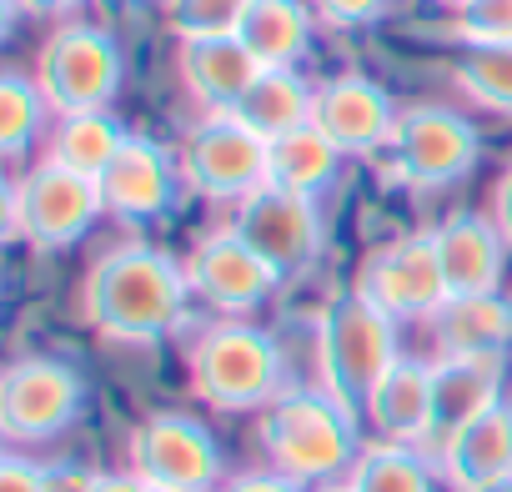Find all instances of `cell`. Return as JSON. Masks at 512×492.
Segmentation results:
<instances>
[{"instance_id": "f1b7e54d", "label": "cell", "mask_w": 512, "mask_h": 492, "mask_svg": "<svg viewBox=\"0 0 512 492\" xmlns=\"http://www.w3.org/2000/svg\"><path fill=\"white\" fill-rule=\"evenodd\" d=\"M251 0H166V21L181 41H216L236 36Z\"/></svg>"}, {"instance_id": "74e56055", "label": "cell", "mask_w": 512, "mask_h": 492, "mask_svg": "<svg viewBox=\"0 0 512 492\" xmlns=\"http://www.w3.org/2000/svg\"><path fill=\"white\" fill-rule=\"evenodd\" d=\"M482 492H512V477H502V482H492V487H482Z\"/></svg>"}, {"instance_id": "8fae6325", "label": "cell", "mask_w": 512, "mask_h": 492, "mask_svg": "<svg viewBox=\"0 0 512 492\" xmlns=\"http://www.w3.org/2000/svg\"><path fill=\"white\" fill-rule=\"evenodd\" d=\"M231 231L262 257L282 282L307 272L322 252V216H317V201L312 196H297V191H277V186H262L236 201V221Z\"/></svg>"}, {"instance_id": "cb8c5ba5", "label": "cell", "mask_w": 512, "mask_h": 492, "mask_svg": "<svg viewBox=\"0 0 512 492\" xmlns=\"http://www.w3.org/2000/svg\"><path fill=\"white\" fill-rule=\"evenodd\" d=\"M312 106H317V91L297 71H262L231 116L246 121L256 136L277 141V136L297 131V126H312Z\"/></svg>"}, {"instance_id": "ac0fdd59", "label": "cell", "mask_w": 512, "mask_h": 492, "mask_svg": "<svg viewBox=\"0 0 512 492\" xmlns=\"http://www.w3.org/2000/svg\"><path fill=\"white\" fill-rule=\"evenodd\" d=\"M502 402V352L432 362V437L447 442L462 422Z\"/></svg>"}, {"instance_id": "9a60e30c", "label": "cell", "mask_w": 512, "mask_h": 492, "mask_svg": "<svg viewBox=\"0 0 512 492\" xmlns=\"http://www.w3.org/2000/svg\"><path fill=\"white\" fill-rule=\"evenodd\" d=\"M432 241H437L442 277H447V297L497 292V282H502V257H507V236L497 231L492 216L457 211V216H447V221L432 231Z\"/></svg>"}, {"instance_id": "7c38bea8", "label": "cell", "mask_w": 512, "mask_h": 492, "mask_svg": "<svg viewBox=\"0 0 512 492\" xmlns=\"http://www.w3.org/2000/svg\"><path fill=\"white\" fill-rule=\"evenodd\" d=\"M362 297H372L392 322H417L437 317L447 307V277L437 262V241L432 231H407L367 257L362 267Z\"/></svg>"}, {"instance_id": "6da1fadb", "label": "cell", "mask_w": 512, "mask_h": 492, "mask_svg": "<svg viewBox=\"0 0 512 492\" xmlns=\"http://www.w3.org/2000/svg\"><path fill=\"white\" fill-rule=\"evenodd\" d=\"M191 282L166 252L146 241H126L101 252L81 287V312L106 342L151 347L186 322Z\"/></svg>"}, {"instance_id": "2e32d148", "label": "cell", "mask_w": 512, "mask_h": 492, "mask_svg": "<svg viewBox=\"0 0 512 492\" xmlns=\"http://www.w3.org/2000/svg\"><path fill=\"white\" fill-rule=\"evenodd\" d=\"M171 196H176V166L146 136H131L101 176V201L121 221H151L171 206Z\"/></svg>"}, {"instance_id": "f546056e", "label": "cell", "mask_w": 512, "mask_h": 492, "mask_svg": "<svg viewBox=\"0 0 512 492\" xmlns=\"http://www.w3.org/2000/svg\"><path fill=\"white\" fill-rule=\"evenodd\" d=\"M457 36L467 41V51L512 46V0H467V6H457Z\"/></svg>"}, {"instance_id": "8992f818", "label": "cell", "mask_w": 512, "mask_h": 492, "mask_svg": "<svg viewBox=\"0 0 512 492\" xmlns=\"http://www.w3.org/2000/svg\"><path fill=\"white\" fill-rule=\"evenodd\" d=\"M36 86L46 91L51 111L81 116V111H106L111 96L121 91V46L101 26H61L41 46L36 61Z\"/></svg>"}, {"instance_id": "ffe728a7", "label": "cell", "mask_w": 512, "mask_h": 492, "mask_svg": "<svg viewBox=\"0 0 512 492\" xmlns=\"http://www.w3.org/2000/svg\"><path fill=\"white\" fill-rule=\"evenodd\" d=\"M367 422L382 432V442L432 437V362L397 357L367 397Z\"/></svg>"}, {"instance_id": "44dd1931", "label": "cell", "mask_w": 512, "mask_h": 492, "mask_svg": "<svg viewBox=\"0 0 512 492\" xmlns=\"http://www.w3.org/2000/svg\"><path fill=\"white\" fill-rule=\"evenodd\" d=\"M312 6L307 0H251L241 21V46L267 71H297V61L312 51Z\"/></svg>"}, {"instance_id": "e0dca14e", "label": "cell", "mask_w": 512, "mask_h": 492, "mask_svg": "<svg viewBox=\"0 0 512 492\" xmlns=\"http://www.w3.org/2000/svg\"><path fill=\"white\" fill-rule=\"evenodd\" d=\"M442 477L457 492H482L502 477H512V402L487 407L482 417L462 422L442 442Z\"/></svg>"}, {"instance_id": "f35d334b", "label": "cell", "mask_w": 512, "mask_h": 492, "mask_svg": "<svg viewBox=\"0 0 512 492\" xmlns=\"http://www.w3.org/2000/svg\"><path fill=\"white\" fill-rule=\"evenodd\" d=\"M457 6H467V0H457Z\"/></svg>"}, {"instance_id": "ba28073f", "label": "cell", "mask_w": 512, "mask_h": 492, "mask_svg": "<svg viewBox=\"0 0 512 492\" xmlns=\"http://www.w3.org/2000/svg\"><path fill=\"white\" fill-rule=\"evenodd\" d=\"M181 181L211 201H241L267 186V136L231 111H211L181 141Z\"/></svg>"}, {"instance_id": "e575fe53", "label": "cell", "mask_w": 512, "mask_h": 492, "mask_svg": "<svg viewBox=\"0 0 512 492\" xmlns=\"http://www.w3.org/2000/svg\"><path fill=\"white\" fill-rule=\"evenodd\" d=\"M492 221H497V231L507 236V246H512V166L497 176V186H492Z\"/></svg>"}, {"instance_id": "83f0119b", "label": "cell", "mask_w": 512, "mask_h": 492, "mask_svg": "<svg viewBox=\"0 0 512 492\" xmlns=\"http://www.w3.org/2000/svg\"><path fill=\"white\" fill-rule=\"evenodd\" d=\"M457 86L497 111V116H512V46H482V51H467L462 66H457Z\"/></svg>"}, {"instance_id": "30bf717a", "label": "cell", "mask_w": 512, "mask_h": 492, "mask_svg": "<svg viewBox=\"0 0 512 492\" xmlns=\"http://www.w3.org/2000/svg\"><path fill=\"white\" fill-rule=\"evenodd\" d=\"M131 472L161 492H216L221 447L186 412H151L131 432Z\"/></svg>"}, {"instance_id": "d6a6232c", "label": "cell", "mask_w": 512, "mask_h": 492, "mask_svg": "<svg viewBox=\"0 0 512 492\" xmlns=\"http://www.w3.org/2000/svg\"><path fill=\"white\" fill-rule=\"evenodd\" d=\"M216 492H307V487H302V482H292L287 472L267 467V472H241V477L221 482Z\"/></svg>"}, {"instance_id": "7402d4cb", "label": "cell", "mask_w": 512, "mask_h": 492, "mask_svg": "<svg viewBox=\"0 0 512 492\" xmlns=\"http://www.w3.org/2000/svg\"><path fill=\"white\" fill-rule=\"evenodd\" d=\"M432 327H437V352L442 357L507 352V342H512V302L497 297V292L447 297V307L432 317Z\"/></svg>"}, {"instance_id": "4316f807", "label": "cell", "mask_w": 512, "mask_h": 492, "mask_svg": "<svg viewBox=\"0 0 512 492\" xmlns=\"http://www.w3.org/2000/svg\"><path fill=\"white\" fill-rule=\"evenodd\" d=\"M46 111H51V101H46V91L31 76H21V71L0 76V151L21 156L41 136Z\"/></svg>"}, {"instance_id": "d6986e66", "label": "cell", "mask_w": 512, "mask_h": 492, "mask_svg": "<svg viewBox=\"0 0 512 492\" xmlns=\"http://www.w3.org/2000/svg\"><path fill=\"white\" fill-rule=\"evenodd\" d=\"M262 71L267 66L241 46V36L181 41V81L206 111H236Z\"/></svg>"}, {"instance_id": "836d02e7", "label": "cell", "mask_w": 512, "mask_h": 492, "mask_svg": "<svg viewBox=\"0 0 512 492\" xmlns=\"http://www.w3.org/2000/svg\"><path fill=\"white\" fill-rule=\"evenodd\" d=\"M81 492H151L136 472H91L81 482Z\"/></svg>"}, {"instance_id": "7a4b0ae2", "label": "cell", "mask_w": 512, "mask_h": 492, "mask_svg": "<svg viewBox=\"0 0 512 492\" xmlns=\"http://www.w3.org/2000/svg\"><path fill=\"white\" fill-rule=\"evenodd\" d=\"M262 452L277 472H287L302 487L337 482L357 462V427L352 412L332 392H282L272 407H262Z\"/></svg>"}, {"instance_id": "4fadbf2b", "label": "cell", "mask_w": 512, "mask_h": 492, "mask_svg": "<svg viewBox=\"0 0 512 492\" xmlns=\"http://www.w3.org/2000/svg\"><path fill=\"white\" fill-rule=\"evenodd\" d=\"M186 282H191V297H201L216 312H251L277 292L282 277L256 257L231 226H221V231H211L191 246Z\"/></svg>"}, {"instance_id": "52a82bcc", "label": "cell", "mask_w": 512, "mask_h": 492, "mask_svg": "<svg viewBox=\"0 0 512 492\" xmlns=\"http://www.w3.org/2000/svg\"><path fill=\"white\" fill-rule=\"evenodd\" d=\"M477 161V126L447 106H412L387 141V181L412 191L452 186Z\"/></svg>"}, {"instance_id": "d590c367", "label": "cell", "mask_w": 512, "mask_h": 492, "mask_svg": "<svg viewBox=\"0 0 512 492\" xmlns=\"http://www.w3.org/2000/svg\"><path fill=\"white\" fill-rule=\"evenodd\" d=\"M11 11H31V16H66V11H76L81 0H6Z\"/></svg>"}, {"instance_id": "d4e9b609", "label": "cell", "mask_w": 512, "mask_h": 492, "mask_svg": "<svg viewBox=\"0 0 512 492\" xmlns=\"http://www.w3.org/2000/svg\"><path fill=\"white\" fill-rule=\"evenodd\" d=\"M126 141H131V131H126L111 111H81V116H61L46 161H56V166H66V171H81V176L101 181L106 166L121 156Z\"/></svg>"}, {"instance_id": "3957f363", "label": "cell", "mask_w": 512, "mask_h": 492, "mask_svg": "<svg viewBox=\"0 0 512 492\" xmlns=\"http://www.w3.org/2000/svg\"><path fill=\"white\" fill-rule=\"evenodd\" d=\"M397 322L362 292H342L317 317V372L322 392H332L352 417L367 412L372 387L397 362Z\"/></svg>"}, {"instance_id": "277c9868", "label": "cell", "mask_w": 512, "mask_h": 492, "mask_svg": "<svg viewBox=\"0 0 512 492\" xmlns=\"http://www.w3.org/2000/svg\"><path fill=\"white\" fill-rule=\"evenodd\" d=\"M191 387L216 412H251L282 397V352L251 322H216L191 347Z\"/></svg>"}, {"instance_id": "ab89813d", "label": "cell", "mask_w": 512, "mask_h": 492, "mask_svg": "<svg viewBox=\"0 0 512 492\" xmlns=\"http://www.w3.org/2000/svg\"><path fill=\"white\" fill-rule=\"evenodd\" d=\"M151 492H161V487H151Z\"/></svg>"}, {"instance_id": "4dcf8cb0", "label": "cell", "mask_w": 512, "mask_h": 492, "mask_svg": "<svg viewBox=\"0 0 512 492\" xmlns=\"http://www.w3.org/2000/svg\"><path fill=\"white\" fill-rule=\"evenodd\" d=\"M312 16L322 26H337V31H357V26H372L382 21V11L392 6V0H307Z\"/></svg>"}, {"instance_id": "484cf974", "label": "cell", "mask_w": 512, "mask_h": 492, "mask_svg": "<svg viewBox=\"0 0 512 492\" xmlns=\"http://www.w3.org/2000/svg\"><path fill=\"white\" fill-rule=\"evenodd\" d=\"M352 492H432V467L412 442H372L347 472Z\"/></svg>"}, {"instance_id": "5b68a950", "label": "cell", "mask_w": 512, "mask_h": 492, "mask_svg": "<svg viewBox=\"0 0 512 492\" xmlns=\"http://www.w3.org/2000/svg\"><path fill=\"white\" fill-rule=\"evenodd\" d=\"M101 211H106L101 181H91L81 171H66L56 161L31 166L6 191V226H11V236L41 246V252H56V246L81 241Z\"/></svg>"}, {"instance_id": "8d00e7d4", "label": "cell", "mask_w": 512, "mask_h": 492, "mask_svg": "<svg viewBox=\"0 0 512 492\" xmlns=\"http://www.w3.org/2000/svg\"><path fill=\"white\" fill-rule=\"evenodd\" d=\"M312 492H352V482H322V487H312Z\"/></svg>"}, {"instance_id": "1f68e13d", "label": "cell", "mask_w": 512, "mask_h": 492, "mask_svg": "<svg viewBox=\"0 0 512 492\" xmlns=\"http://www.w3.org/2000/svg\"><path fill=\"white\" fill-rule=\"evenodd\" d=\"M0 492H56L51 472H41L26 457H6L0 462Z\"/></svg>"}, {"instance_id": "603a6c76", "label": "cell", "mask_w": 512, "mask_h": 492, "mask_svg": "<svg viewBox=\"0 0 512 492\" xmlns=\"http://www.w3.org/2000/svg\"><path fill=\"white\" fill-rule=\"evenodd\" d=\"M342 166V151L317 131V126H297L277 141H267V186L277 191H297V196H312L332 186Z\"/></svg>"}, {"instance_id": "5bb4252c", "label": "cell", "mask_w": 512, "mask_h": 492, "mask_svg": "<svg viewBox=\"0 0 512 492\" xmlns=\"http://www.w3.org/2000/svg\"><path fill=\"white\" fill-rule=\"evenodd\" d=\"M312 126L342 156H377V151H387V141L397 131V106H392V96L377 81H367V76H337V81L317 86Z\"/></svg>"}, {"instance_id": "9c48e42d", "label": "cell", "mask_w": 512, "mask_h": 492, "mask_svg": "<svg viewBox=\"0 0 512 492\" xmlns=\"http://www.w3.org/2000/svg\"><path fill=\"white\" fill-rule=\"evenodd\" d=\"M86 382L61 357H21L0 377V432L11 442H51L81 417Z\"/></svg>"}]
</instances>
